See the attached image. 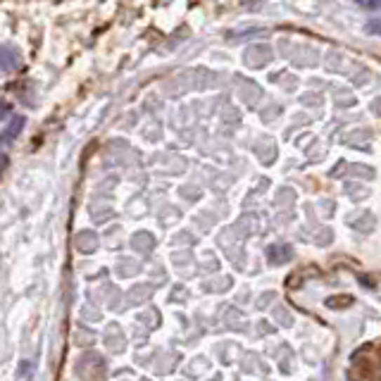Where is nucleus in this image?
I'll return each mask as SVG.
<instances>
[{"mask_svg":"<svg viewBox=\"0 0 381 381\" xmlns=\"http://www.w3.org/2000/svg\"><path fill=\"white\" fill-rule=\"evenodd\" d=\"M20 65H22V58L15 48L12 46L0 48V72H15L20 69Z\"/></svg>","mask_w":381,"mask_h":381,"instance_id":"nucleus-2","label":"nucleus"},{"mask_svg":"<svg viewBox=\"0 0 381 381\" xmlns=\"http://www.w3.org/2000/svg\"><path fill=\"white\" fill-rule=\"evenodd\" d=\"M355 3H358L360 8H379L381 0H355Z\"/></svg>","mask_w":381,"mask_h":381,"instance_id":"nucleus-3","label":"nucleus"},{"mask_svg":"<svg viewBox=\"0 0 381 381\" xmlns=\"http://www.w3.org/2000/svg\"><path fill=\"white\" fill-rule=\"evenodd\" d=\"M8 112H10V105H8V102H5V100H0V119H3Z\"/></svg>","mask_w":381,"mask_h":381,"instance_id":"nucleus-5","label":"nucleus"},{"mask_svg":"<svg viewBox=\"0 0 381 381\" xmlns=\"http://www.w3.org/2000/svg\"><path fill=\"white\" fill-rule=\"evenodd\" d=\"M10 165V160H8V155H0V177L5 174V169H8Z\"/></svg>","mask_w":381,"mask_h":381,"instance_id":"nucleus-4","label":"nucleus"},{"mask_svg":"<svg viewBox=\"0 0 381 381\" xmlns=\"http://www.w3.org/2000/svg\"><path fill=\"white\" fill-rule=\"evenodd\" d=\"M24 124H27V119H24L22 114H12L10 122L5 124L3 134H0V148H8V146H12V143L17 141V136L22 134Z\"/></svg>","mask_w":381,"mask_h":381,"instance_id":"nucleus-1","label":"nucleus"}]
</instances>
